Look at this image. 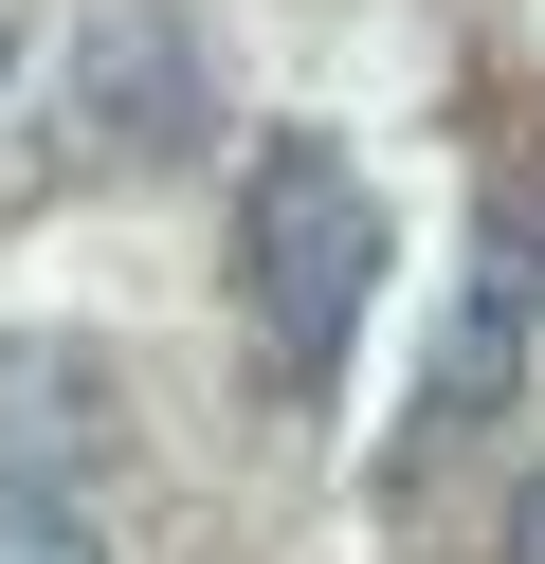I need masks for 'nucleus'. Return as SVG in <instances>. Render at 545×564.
<instances>
[{"mask_svg": "<svg viewBox=\"0 0 545 564\" xmlns=\"http://www.w3.org/2000/svg\"><path fill=\"white\" fill-rule=\"evenodd\" d=\"M363 292H382V200H363V164L327 147V128H273L254 183H237V328H254V365L309 401V382L346 365Z\"/></svg>", "mask_w": 545, "mask_h": 564, "instance_id": "f257e3e1", "label": "nucleus"}, {"mask_svg": "<svg viewBox=\"0 0 545 564\" xmlns=\"http://www.w3.org/2000/svg\"><path fill=\"white\" fill-rule=\"evenodd\" d=\"M109 365L91 346H55V328H19L0 346V510H91V455H109Z\"/></svg>", "mask_w": 545, "mask_h": 564, "instance_id": "f03ea898", "label": "nucleus"}, {"mask_svg": "<svg viewBox=\"0 0 545 564\" xmlns=\"http://www.w3.org/2000/svg\"><path fill=\"white\" fill-rule=\"evenodd\" d=\"M73 91H91V147L109 164H182L200 147V37H182V19H91Z\"/></svg>", "mask_w": 545, "mask_h": 564, "instance_id": "7ed1b4c3", "label": "nucleus"}, {"mask_svg": "<svg viewBox=\"0 0 545 564\" xmlns=\"http://www.w3.org/2000/svg\"><path fill=\"white\" fill-rule=\"evenodd\" d=\"M491 419H509V273H472L455 328H436V365H418V455L491 437Z\"/></svg>", "mask_w": 545, "mask_h": 564, "instance_id": "20e7f679", "label": "nucleus"}, {"mask_svg": "<svg viewBox=\"0 0 545 564\" xmlns=\"http://www.w3.org/2000/svg\"><path fill=\"white\" fill-rule=\"evenodd\" d=\"M0 564H109L91 510H0Z\"/></svg>", "mask_w": 545, "mask_h": 564, "instance_id": "39448f33", "label": "nucleus"}, {"mask_svg": "<svg viewBox=\"0 0 545 564\" xmlns=\"http://www.w3.org/2000/svg\"><path fill=\"white\" fill-rule=\"evenodd\" d=\"M509 564H545V491H527V510H509Z\"/></svg>", "mask_w": 545, "mask_h": 564, "instance_id": "423d86ee", "label": "nucleus"}]
</instances>
